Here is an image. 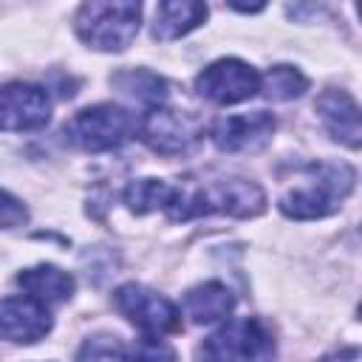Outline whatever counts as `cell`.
Instances as JSON below:
<instances>
[{
  "label": "cell",
  "instance_id": "cell-1",
  "mask_svg": "<svg viewBox=\"0 0 362 362\" xmlns=\"http://www.w3.org/2000/svg\"><path fill=\"white\" fill-rule=\"evenodd\" d=\"M266 209V192L260 184L249 178H218L201 187H175L173 201L164 209L173 221H189L195 215H232V218H255Z\"/></svg>",
  "mask_w": 362,
  "mask_h": 362
},
{
  "label": "cell",
  "instance_id": "cell-2",
  "mask_svg": "<svg viewBox=\"0 0 362 362\" xmlns=\"http://www.w3.org/2000/svg\"><path fill=\"white\" fill-rule=\"evenodd\" d=\"M356 173L345 161H317L300 170V184L280 195V212L294 221H314L331 215L354 189Z\"/></svg>",
  "mask_w": 362,
  "mask_h": 362
},
{
  "label": "cell",
  "instance_id": "cell-3",
  "mask_svg": "<svg viewBox=\"0 0 362 362\" xmlns=\"http://www.w3.org/2000/svg\"><path fill=\"white\" fill-rule=\"evenodd\" d=\"M141 25V6L130 0H90L82 3L74 28L93 51H124Z\"/></svg>",
  "mask_w": 362,
  "mask_h": 362
},
{
  "label": "cell",
  "instance_id": "cell-4",
  "mask_svg": "<svg viewBox=\"0 0 362 362\" xmlns=\"http://www.w3.org/2000/svg\"><path fill=\"white\" fill-rule=\"evenodd\" d=\"M139 133V119L122 105H93L79 110L68 124L65 136L85 153H105L116 150Z\"/></svg>",
  "mask_w": 362,
  "mask_h": 362
},
{
  "label": "cell",
  "instance_id": "cell-5",
  "mask_svg": "<svg viewBox=\"0 0 362 362\" xmlns=\"http://www.w3.org/2000/svg\"><path fill=\"white\" fill-rule=\"evenodd\" d=\"M116 311L133 322L144 337H164L181 331V308L167 300L164 294L141 286V283H124L113 291Z\"/></svg>",
  "mask_w": 362,
  "mask_h": 362
},
{
  "label": "cell",
  "instance_id": "cell-6",
  "mask_svg": "<svg viewBox=\"0 0 362 362\" xmlns=\"http://www.w3.org/2000/svg\"><path fill=\"white\" fill-rule=\"evenodd\" d=\"M269 348V334L255 317L226 320L198 345V362H252Z\"/></svg>",
  "mask_w": 362,
  "mask_h": 362
},
{
  "label": "cell",
  "instance_id": "cell-7",
  "mask_svg": "<svg viewBox=\"0 0 362 362\" xmlns=\"http://www.w3.org/2000/svg\"><path fill=\"white\" fill-rule=\"evenodd\" d=\"M195 90L215 105H238L260 90V74L249 62L226 57L206 65L195 76Z\"/></svg>",
  "mask_w": 362,
  "mask_h": 362
},
{
  "label": "cell",
  "instance_id": "cell-8",
  "mask_svg": "<svg viewBox=\"0 0 362 362\" xmlns=\"http://www.w3.org/2000/svg\"><path fill=\"white\" fill-rule=\"evenodd\" d=\"M139 133L150 150L161 156H175L189 150L204 136V124L187 110H173L167 105H158L150 107V113L139 122Z\"/></svg>",
  "mask_w": 362,
  "mask_h": 362
},
{
  "label": "cell",
  "instance_id": "cell-9",
  "mask_svg": "<svg viewBox=\"0 0 362 362\" xmlns=\"http://www.w3.org/2000/svg\"><path fill=\"white\" fill-rule=\"evenodd\" d=\"M51 119V96L31 82H11L0 88V130H40Z\"/></svg>",
  "mask_w": 362,
  "mask_h": 362
},
{
  "label": "cell",
  "instance_id": "cell-10",
  "mask_svg": "<svg viewBox=\"0 0 362 362\" xmlns=\"http://www.w3.org/2000/svg\"><path fill=\"white\" fill-rule=\"evenodd\" d=\"M274 127H277V122L272 113L252 110V113H235V116L218 119L212 124L209 136H212L215 147L223 153H252V150H260L272 139Z\"/></svg>",
  "mask_w": 362,
  "mask_h": 362
},
{
  "label": "cell",
  "instance_id": "cell-11",
  "mask_svg": "<svg viewBox=\"0 0 362 362\" xmlns=\"http://www.w3.org/2000/svg\"><path fill=\"white\" fill-rule=\"evenodd\" d=\"M51 311L25 294L0 300V339L31 345L40 342L51 331Z\"/></svg>",
  "mask_w": 362,
  "mask_h": 362
},
{
  "label": "cell",
  "instance_id": "cell-12",
  "mask_svg": "<svg viewBox=\"0 0 362 362\" xmlns=\"http://www.w3.org/2000/svg\"><path fill=\"white\" fill-rule=\"evenodd\" d=\"M317 113L320 122L325 124V130L331 133V139L342 141L345 147L356 150L362 141V124H359V105L354 102V96L348 90H337L328 88L320 99H317Z\"/></svg>",
  "mask_w": 362,
  "mask_h": 362
},
{
  "label": "cell",
  "instance_id": "cell-13",
  "mask_svg": "<svg viewBox=\"0 0 362 362\" xmlns=\"http://www.w3.org/2000/svg\"><path fill=\"white\" fill-rule=\"evenodd\" d=\"M17 286L25 291V297L42 303L45 308L59 305L74 294V277L68 272H62L59 266H51V263L23 269L17 274Z\"/></svg>",
  "mask_w": 362,
  "mask_h": 362
},
{
  "label": "cell",
  "instance_id": "cell-14",
  "mask_svg": "<svg viewBox=\"0 0 362 362\" xmlns=\"http://www.w3.org/2000/svg\"><path fill=\"white\" fill-rule=\"evenodd\" d=\"M235 311V297L232 291L218 283H201L195 288H189L184 294V314L195 322V325H209V322H221Z\"/></svg>",
  "mask_w": 362,
  "mask_h": 362
},
{
  "label": "cell",
  "instance_id": "cell-15",
  "mask_svg": "<svg viewBox=\"0 0 362 362\" xmlns=\"http://www.w3.org/2000/svg\"><path fill=\"white\" fill-rule=\"evenodd\" d=\"M206 14H209V8L204 3H195V0H167L156 11L153 37L161 40V42L178 40L184 34H189L192 28H198L206 20Z\"/></svg>",
  "mask_w": 362,
  "mask_h": 362
},
{
  "label": "cell",
  "instance_id": "cell-16",
  "mask_svg": "<svg viewBox=\"0 0 362 362\" xmlns=\"http://www.w3.org/2000/svg\"><path fill=\"white\" fill-rule=\"evenodd\" d=\"M113 85H116L122 93H127V96H133L136 102H144V105H150V107H158V105H164V99H167V82H164L158 74L147 71V68L122 71V74L113 76Z\"/></svg>",
  "mask_w": 362,
  "mask_h": 362
},
{
  "label": "cell",
  "instance_id": "cell-17",
  "mask_svg": "<svg viewBox=\"0 0 362 362\" xmlns=\"http://www.w3.org/2000/svg\"><path fill=\"white\" fill-rule=\"evenodd\" d=\"M173 184L161 181V178H139L133 184H127L124 189V204L130 212L136 215H147V212H156V209H167L170 201H173Z\"/></svg>",
  "mask_w": 362,
  "mask_h": 362
},
{
  "label": "cell",
  "instance_id": "cell-18",
  "mask_svg": "<svg viewBox=\"0 0 362 362\" xmlns=\"http://www.w3.org/2000/svg\"><path fill=\"white\" fill-rule=\"evenodd\" d=\"M305 88H308V79L297 68H291V65H274L266 74H260V90L257 93H263L272 102H288V99L303 96Z\"/></svg>",
  "mask_w": 362,
  "mask_h": 362
},
{
  "label": "cell",
  "instance_id": "cell-19",
  "mask_svg": "<svg viewBox=\"0 0 362 362\" xmlns=\"http://www.w3.org/2000/svg\"><path fill=\"white\" fill-rule=\"evenodd\" d=\"M76 362H127V348L110 334H96L82 342Z\"/></svg>",
  "mask_w": 362,
  "mask_h": 362
},
{
  "label": "cell",
  "instance_id": "cell-20",
  "mask_svg": "<svg viewBox=\"0 0 362 362\" xmlns=\"http://www.w3.org/2000/svg\"><path fill=\"white\" fill-rule=\"evenodd\" d=\"M127 362H175V351L161 337H141L127 348Z\"/></svg>",
  "mask_w": 362,
  "mask_h": 362
},
{
  "label": "cell",
  "instance_id": "cell-21",
  "mask_svg": "<svg viewBox=\"0 0 362 362\" xmlns=\"http://www.w3.org/2000/svg\"><path fill=\"white\" fill-rule=\"evenodd\" d=\"M25 218H28L25 206L14 195H8L6 189H0V229L20 226V223H25Z\"/></svg>",
  "mask_w": 362,
  "mask_h": 362
},
{
  "label": "cell",
  "instance_id": "cell-22",
  "mask_svg": "<svg viewBox=\"0 0 362 362\" xmlns=\"http://www.w3.org/2000/svg\"><path fill=\"white\" fill-rule=\"evenodd\" d=\"M320 362H359V351H356V348H345V351L331 354V356H325V359H320Z\"/></svg>",
  "mask_w": 362,
  "mask_h": 362
}]
</instances>
